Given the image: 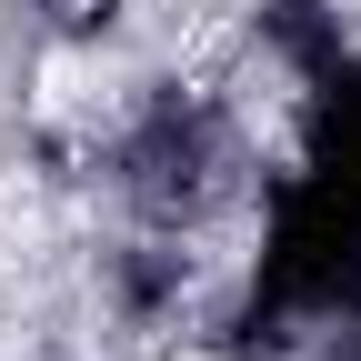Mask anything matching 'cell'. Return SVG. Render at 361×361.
<instances>
[{"label":"cell","mask_w":361,"mask_h":361,"mask_svg":"<svg viewBox=\"0 0 361 361\" xmlns=\"http://www.w3.org/2000/svg\"><path fill=\"white\" fill-rule=\"evenodd\" d=\"M191 361H211V351H191Z\"/></svg>","instance_id":"1"}]
</instances>
